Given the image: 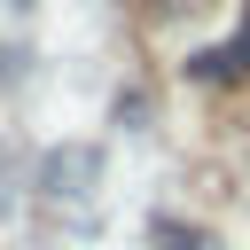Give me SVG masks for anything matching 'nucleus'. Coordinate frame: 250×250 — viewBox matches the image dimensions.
Listing matches in <instances>:
<instances>
[{"instance_id": "obj_2", "label": "nucleus", "mask_w": 250, "mask_h": 250, "mask_svg": "<svg viewBox=\"0 0 250 250\" xmlns=\"http://www.w3.org/2000/svg\"><path fill=\"white\" fill-rule=\"evenodd\" d=\"M148 242H164V250H211L203 227H188V219H148Z\"/></svg>"}, {"instance_id": "obj_3", "label": "nucleus", "mask_w": 250, "mask_h": 250, "mask_svg": "<svg viewBox=\"0 0 250 250\" xmlns=\"http://www.w3.org/2000/svg\"><path fill=\"white\" fill-rule=\"evenodd\" d=\"M8 8H31V0H8Z\"/></svg>"}, {"instance_id": "obj_1", "label": "nucleus", "mask_w": 250, "mask_h": 250, "mask_svg": "<svg viewBox=\"0 0 250 250\" xmlns=\"http://www.w3.org/2000/svg\"><path fill=\"white\" fill-rule=\"evenodd\" d=\"M188 78H203V86H211V78H250V16L234 23V39L203 47V55L188 62Z\"/></svg>"}]
</instances>
